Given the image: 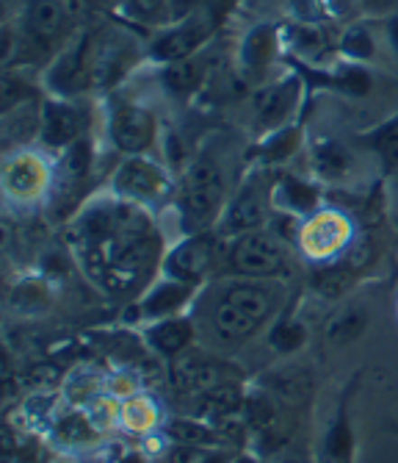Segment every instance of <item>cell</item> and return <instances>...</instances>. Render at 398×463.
Listing matches in <instances>:
<instances>
[{"label": "cell", "mask_w": 398, "mask_h": 463, "mask_svg": "<svg viewBox=\"0 0 398 463\" xmlns=\"http://www.w3.org/2000/svg\"><path fill=\"white\" fill-rule=\"evenodd\" d=\"M272 298L257 286H236L225 294L216 308V327L227 339H244L252 335L260 322L269 317Z\"/></svg>", "instance_id": "cell-1"}, {"label": "cell", "mask_w": 398, "mask_h": 463, "mask_svg": "<svg viewBox=\"0 0 398 463\" xmlns=\"http://www.w3.org/2000/svg\"><path fill=\"white\" fill-rule=\"evenodd\" d=\"M221 173L210 158H199L183 181V208L191 222H208L221 203Z\"/></svg>", "instance_id": "cell-2"}, {"label": "cell", "mask_w": 398, "mask_h": 463, "mask_svg": "<svg viewBox=\"0 0 398 463\" xmlns=\"http://www.w3.org/2000/svg\"><path fill=\"white\" fill-rule=\"evenodd\" d=\"M233 267L244 275H255V278H265V275H277L285 267V252L282 247L263 233H246L238 239V244L233 247L230 256Z\"/></svg>", "instance_id": "cell-3"}, {"label": "cell", "mask_w": 398, "mask_h": 463, "mask_svg": "<svg viewBox=\"0 0 398 463\" xmlns=\"http://www.w3.org/2000/svg\"><path fill=\"white\" fill-rule=\"evenodd\" d=\"M153 117L139 106H122L114 117L111 137L127 153H142L153 142Z\"/></svg>", "instance_id": "cell-4"}, {"label": "cell", "mask_w": 398, "mask_h": 463, "mask_svg": "<svg viewBox=\"0 0 398 463\" xmlns=\"http://www.w3.org/2000/svg\"><path fill=\"white\" fill-rule=\"evenodd\" d=\"M210 256H213V241L208 236H197L171 250V256L166 259V269L177 280H197L208 269Z\"/></svg>", "instance_id": "cell-5"}, {"label": "cell", "mask_w": 398, "mask_h": 463, "mask_svg": "<svg viewBox=\"0 0 398 463\" xmlns=\"http://www.w3.org/2000/svg\"><path fill=\"white\" fill-rule=\"evenodd\" d=\"M210 31V23H202V20H191L189 25H183L180 31H171L166 33L158 45H155V59H163V61H180L186 59L199 42L208 36Z\"/></svg>", "instance_id": "cell-6"}, {"label": "cell", "mask_w": 398, "mask_h": 463, "mask_svg": "<svg viewBox=\"0 0 398 463\" xmlns=\"http://www.w3.org/2000/svg\"><path fill=\"white\" fill-rule=\"evenodd\" d=\"M116 184L130 197H153V194L161 192L163 175H161V170H155L153 164H147L142 158H133V161H127L119 170Z\"/></svg>", "instance_id": "cell-7"}, {"label": "cell", "mask_w": 398, "mask_h": 463, "mask_svg": "<svg viewBox=\"0 0 398 463\" xmlns=\"http://www.w3.org/2000/svg\"><path fill=\"white\" fill-rule=\"evenodd\" d=\"M348 236V228L340 217L335 214H321L319 220H313L304 231V247L316 256H327V252L338 250Z\"/></svg>", "instance_id": "cell-8"}, {"label": "cell", "mask_w": 398, "mask_h": 463, "mask_svg": "<svg viewBox=\"0 0 398 463\" xmlns=\"http://www.w3.org/2000/svg\"><path fill=\"white\" fill-rule=\"evenodd\" d=\"M78 134V114L64 103H48L42 114V137L48 145H69Z\"/></svg>", "instance_id": "cell-9"}, {"label": "cell", "mask_w": 398, "mask_h": 463, "mask_svg": "<svg viewBox=\"0 0 398 463\" xmlns=\"http://www.w3.org/2000/svg\"><path fill=\"white\" fill-rule=\"evenodd\" d=\"M218 369L208 361H183L174 369V383L189 392H210L218 386Z\"/></svg>", "instance_id": "cell-10"}, {"label": "cell", "mask_w": 398, "mask_h": 463, "mask_svg": "<svg viewBox=\"0 0 398 463\" xmlns=\"http://www.w3.org/2000/svg\"><path fill=\"white\" fill-rule=\"evenodd\" d=\"M61 6L56 0H36L28 12V28L39 42H51L61 31Z\"/></svg>", "instance_id": "cell-11"}, {"label": "cell", "mask_w": 398, "mask_h": 463, "mask_svg": "<svg viewBox=\"0 0 398 463\" xmlns=\"http://www.w3.org/2000/svg\"><path fill=\"white\" fill-rule=\"evenodd\" d=\"M260 222H263V203H260V197H257L252 189H246V192L233 203L230 214H227V225H230L233 231H252V228H257Z\"/></svg>", "instance_id": "cell-12"}, {"label": "cell", "mask_w": 398, "mask_h": 463, "mask_svg": "<svg viewBox=\"0 0 398 463\" xmlns=\"http://www.w3.org/2000/svg\"><path fill=\"white\" fill-rule=\"evenodd\" d=\"M42 184V170H39V164L33 158H17L9 164V170H6V186L25 197V194H33Z\"/></svg>", "instance_id": "cell-13"}, {"label": "cell", "mask_w": 398, "mask_h": 463, "mask_svg": "<svg viewBox=\"0 0 398 463\" xmlns=\"http://www.w3.org/2000/svg\"><path fill=\"white\" fill-rule=\"evenodd\" d=\"M150 339H153V345L161 350V353H180L186 345H189V339H191V325L186 322V319H171V322H163V325H158L153 333H150Z\"/></svg>", "instance_id": "cell-14"}, {"label": "cell", "mask_w": 398, "mask_h": 463, "mask_svg": "<svg viewBox=\"0 0 398 463\" xmlns=\"http://www.w3.org/2000/svg\"><path fill=\"white\" fill-rule=\"evenodd\" d=\"M293 95H296L293 83H277V87L265 90V92L257 98V111H260L263 122H277V119H282L285 111H288L291 103H293Z\"/></svg>", "instance_id": "cell-15"}, {"label": "cell", "mask_w": 398, "mask_h": 463, "mask_svg": "<svg viewBox=\"0 0 398 463\" xmlns=\"http://www.w3.org/2000/svg\"><path fill=\"white\" fill-rule=\"evenodd\" d=\"M313 164H316V173L324 175V178H340L348 166V156L343 153L340 145L335 142H324L316 147V156H313Z\"/></svg>", "instance_id": "cell-16"}, {"label": "cell", "mask_w": 398, "mask_h": 463, "mask_svg": "<svg viewBox=\"0 0 398 463\" xmlns=\"http://www.w3.org/2000/svg\"><path fill=\"white\" fill-rule=\"evenodd\" d=\"M277 200H280L282 205L293 208V212H310V208L316 205L319 194H316V189H313V186H307V184H301V181L288 178V181H282V184H280V189H277Z\"/></svg>", "instance_id": "cell-17"}, {"label": "cell", "mask_w": 398, "mask_h": 463, "mask_svg": "<svg viewBox=\"0 0 398 463\" xmlns=\"http://www.w3.org/2000/svg\"><path fill=\"white\" fill-rule=\"evenodd\" d=\"M363 327H366V314L363 311H346V314H340V317H335L329 322L327 335H329V342H335V345H346L351 339H357V335L363 333Z\"/></svg>", "instance_id": "cell-18"}, {"label": "cell", "mask_w": 398, "mask_h": 463, "mask_svg": "<svg viewBox=\"0 0 398 463\" xmlns=\"http://www.w3.org/2000/svg\"><path fill=\"white\" fill-rule=\"evenodd\" d=\"M163 78H166V87L171 92H189L199 83L202 70H199V64H194L189 59H180V61H171V67L166 70Z\"/></svg>", "instance_id": "cell-19"}, {"label": "cell", "mask_w": 398, "mask_h": 463, "mask_svg": "<svg viewBox=\"0 0 398 463\" xmlns=\"http://www.w3.org/2000/svg\"><path fill=\"white\" fill-rule=\"evenodd\" d=\"M351 280H354V275L348 269L335 267V269H327L316 278V288L324 294V298H340V294L348 291Z\"/></svg>", "instance_id": "cell-20"}, {"label": "cell", "mask_w": 398, "mask_h": 463, "mask_svg": "<svg viewBox=\"0 0 398 463\" xmlns=\"http://www.w3.org/2000/svg\"><path fill=\"white\" fill-rule=\"evenodd\" d=\"M272 56V36L265 28L255 31L249 39H246V48H244V59L252 64V67H260L265 59Z\"/></svg>", "instance_id": "cell-21"}, {"label": "cell", "mask_w": 398, "mask_h": 463, "mask_svg": "<svg viewBox=\"0 0 398 463\" xmlns=\"http://www.w3.org/2000/svg\"><path fill=\"white\" fill-rule=\"evenodd\" d=\"M301 342H304V327L296 325V322H282V325H277L274 333H272V345H274L280 353H293Z\"/></svg>", "instance_id": "cell-22"}, {"label": "cell", "mask_w": 398, "mask_h": 463, "mask_svg": "<svg viewBox=\"0 0 398 463\" xmlns=\"http://www.w3.org/2000/svg\"><path fill=\"white\" fill-rule=\"evenodd\" d=\"M169 433H171V439H177L180 444H213V433L208 430V428H202V425H194V422H174L171 428H169Z\"/></svg>", "instance_id": "cell-23"}, {"label": "cell", "mask_w": 398, "mask_h": 463, "mask_svg": "<svg viewBox=\"0 0 398 463\" xmlns=\"http://www.w3.org/2000/svg\"><path fill=\"white\" fill-rule=\"evenodd\" d=\"M343 51L354 59H368L374 53V42L366 28H348L343 36Z\"/></svg>", "instance_id": "cell-24"}, {"label": "cell", "mask_w": 398, "mask_h": 463, "mask_svg": "<svg viewBox=\"0 0 398 463\" xmlns=\"http://www.w3.org/2000/svg\"><path fill=\"white\" fill-rule=\"evenodd\" d=\"M376 150L382 153V158L387 164H395L398 161V119H393L387 128L379 131L376 137Z\"/></svg>", "instance_id": "cell-25"}, {"label": "cell", "mask_w": 398, "mask_h": 463, "mask_svg": "<svg viewBox=\"0 0 398 463\" xmlns=\"http://www.w3.org/2000/svg\"><path fill=\"white\" fill-rule=\"evenodd\" d=\"M183 294H186L183 286H163V288H158V294H153V298H150L147 308H150V311H166V308H171L174 303H180V300H183Z\"/></svg>", "instance_id": "cell-26"}, {"label": "cell", "mask_w": 398, "mask_h": 463, "mask_svg": "<svg viewBox=\"0 0 398 463\" xmlns=\"http://www.w3.org/2000/svg\"><path fill=\"white\" fill-rule=\"evenodd\" d=\"M348 447H351V436H348V428L340 422V425L332 428V433L327 439V449H329L332 458H346L348 455Z\"/></svg>", "instance_id": "cell-27"}, {"label": "cell", "mask_w": 398, "mask_h": 463, "mask_svg": "<svg viewBox=\"0 0 398 463\" xmlns=\"http://www.w3.org/2000/svg\"><path fill=\"white\" fill-rule=\"evenodd\" d=\"M296 142H299L296 131H285V134H280L277 139H272L269 145H265V153H269V158H285V156H291Z\"/></svg>", "instance_id": "cell-28"}, {"label": "cell", "mask_w": 398, "mask_h": 463, "mask_svg": "<svg viewBox=\"0 0 398 463\" xmlns=\"http://www.w3.org/2000/svg\"><path fill=\"white\" fill-rule=\"evenodd\" d=\"M61 433H64V436H69V439H86V436H88V430H86V425H83V419H80V416L64 419Z\"/></svg>", "instance_id": "cell-29"}, {"label": "cell", "mask_w": 398, "mask_h": 463, "mask_svg": "<svg viewBox=\"0 0 398 463\" xmlns=\"http://www.w3.org/2000/svg\"><path fill=\"white\" fill-rule=\"evenodd\" d=\"M161 4H163V0H130V9L136 14H142V17H150V14H155L161 9Z\"/></svg>", "instance_id": "cell-30"}, {"label": "cell", "mask_w": 398, "mask_h": 463, "mask_svg": "<svg viewBox=\"0 0 398 463\" xmlns=\"http://www.w3.org/2000/svg\"><path fill=\"white\" fill-rule=\"evenodd\" d=\"M296 36H299V48L304 51H319L321 45V36L316 31H296Z\"/></svg>", "instance_id": "cell-31"}, {"label": "cell", "mask_w": 398, "mask_h": 463, "mask_svg": "<svg viewBox=\"0 0 398 463\" xmlns=\"http://www.w3.org/2000/svg\"><path fill=\"white\" fill-rule=\"evenodd\" d=\"M346 87H348V92H366L368 90V78L363 75V72H351L348 78H346Z\"/></svg>", "instance_id": "cell-32"}, {"label": "cell", "mask_w": 398, "mask_h": 463, "mask_svg": "<svg viewBox=\"0 0 398 463\" xmlns=\"http://www.w3.org/2000/svg\"><path fill=\"white\" fill-rule=\"evenodd\" d=\"M236 0H208V6L213 12V17H221V14H227L233 9Z\"/></svg>", "instance_id": "cell-33"}, {"label": "cell", "mask_w": 398, "mask_h": 463, "mask_svg": "<svg viewBox=\"0 0 398 463\" xmlns=\"http://www.w3.org/2000/svg\"><path fill=\"white\" fill-rule=\"evenodd\" d=\"M390 39H393V45L398 51V20H393V25H390Z\"/></svg>", "instance_id": "cell-34"}, {"label": "cell", "mask_w": 398, "mask_h": 463, "mask_svg": "<svg viewBox=\"0 0 398 463\" xmlns=\"http://www.w3.org/2000/svg\"><path fill=\"white\" fill-rule=\"evenodd\" d=\"M194 4V0H174V6L177 9H186V6H191Z\"/></svg>", "instance_id": "cell-35"}, {"label": "cell", "mask_w": 398, "mask_h": 463, "mask_svg": "<svg viewBox=\"0 0 398 463\" xmlns=\"http://www.w3.org/2000/svg\"><path fill=\"white\" fill-rule=\"evenodd\" d=\"M238 463H255V460H246V458H241V460H238Z\"/></svg>", "instance_id": "cell-36"}]
</instances>
